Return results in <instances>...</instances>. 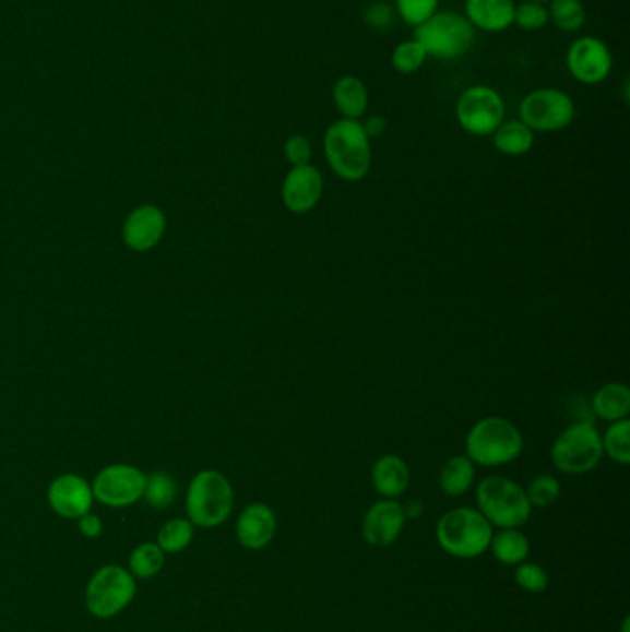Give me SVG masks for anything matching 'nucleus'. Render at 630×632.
<instances>
[{"instance_id":"obj_9","label":"nucleus","mask_w":630,"mask_h":632,"mask_svg":"<svg viewBox=\"0 0 630 632\" xmlns=\"http://www.w3.org/2000/svg\"><path fill=\"white\" fill-rule=\"evenodd\" d=\"M575 103L566 91L557 87L533 90L522 98L518 115L533 132H562L575 121Z\"/></svg>"},{"instance_id":"obj_31","label":"nucleus","mask_w":630,"mask_h":632,"mask_svg":"<svg viewBox=\"0 0 630 632\" xmlns=\"http://www.w3.org/2000/svg\"><path fill=\"white\" fill-rule=\"evenodd\" d=\"M525 494H527L528 503L533 509H546V506H551L555 501L560 498V482L557 477L547 476H536L531 479L527 488H525Z\"/></svg>"},{"instance_id":"obj_4","label":"nucleus","mask_w":630,"mask_h":632,"mask_svg":"<svg viewBox=\"0 0 630 632\" xmlns=\"http://www.w3.org/2000/svg\"><path fill=\"white\" fill-rule=\"evenodd\" d=\"M475 501L477 511L498 529H520L533 514L525 488L509 477H485L477 485Z\"/></svg>"},{"instance_id":"obj_34","label":"nucleus","mask_w":630,"mask_h":632,"mask_svg":"<svg viewBox=\"0 0 630 632\" xmlns=\"http://www.w3.org/2000/svg\"><path fill=\"white\" fill-rule=\"evenodd\" d=\"M514 579H516L518 586L528 594H542L549 586V575H547L546 570L538 564L527 562V560L518 564Z\"/></svg>"},{"instance_id":"obj_27","label":"nucleus","mask_w":630,"mask_h":632,"mask_svg":"<svg viewBox=\"0 0 630 632\" xmlns=\"http://www.w3.org/2000/svg\"><path fill=\"white\" fill-rule=\"evenodd\" d=\"M549 23L566 34H575L586 25V8L583 0H551L547 7Z\"/></svg>"},{"instance_id":"obj_17","label":"nucleus","mask_w":630,"mask_h":632,"mask_svg":"<svg viewBox=\"0 0 630 632\" xmlns=\"http://www.w3.org/2000/svg\"><path fill=\"white\" fill-rule=\"evenodd\" d=\"M167 229V218L156 205H141L128 215L124 228H122V239L133 252H148L156 248L165 236Z\"/></svg>"},{"instance_id":"obj_29","label":"nucleus","mask_w":630,"mask_h":632,"mask_svg":"<svg viewBox=\"0 0 630 632\" xmlns=\"http://www.w3.org/2000/svg\"><path fill=\"white\" fill-rule=\"evenodd\" d=\"M176 494H178V487L167 472H154L151 476H146L143 492L146 505H151L156 511H163L175 503Z\"/></svg>"},{"instance_id":"obj_39","label":"nucleus","mask_w":630,"mask_h":632,"mask_svg":"<svg viewBox=\"0 0 630 632\" xmlns=\"http://www.w3.org/2000/svg\"><path fill=\"white\" fill-rule=\"evenodd\" d=\"M403 512H405V518H418L421 505L418 501H408L407 505L403 506Z\"/></svg>"},{"instance_id":"obj_10","label":"nucleus","mask_w":630,"mask_h":632,"mask_svg":"<svg viewBox=\"0 0 630 632\" xmlns=\"http://www.w3.org/2000/svg\"><path fill=\"white\" fill-rule=\"evenodd\" d=\"M504 100L490 85H472L456 98V121L475 138H490L504 121Z\"/></svg>"},{"instance_id":"obj_36","label":"nucleus","mask_w":630,"mask_h":632,"mask_svg":"<svg viewBox=\"0 0 630 632\" xmlns=\"http://www.w3.org/2000/svg\"><path fill=\"white\" fill-rule=\"evenodd\" d=\"M79 524L80 535L90 538V540H95V538H100L104 533V522L100 516H96L93 512H87L84 516H80L76 520Z\"/></svg>"},{"instance_id":"obj_30","label":"nucleus","mask_w":630,"mask_h":632,"mask_svg":"<svg viewBox=\"0 0 630 632\" xmlns=\"http://www.w3.org/2000/svg\"><path fill=\"white\" fill-rule=\"evenodd\" d=\"M427 52L420 43L413 39L397 43L392 50L391 63L400 74H415L426 65Z\"/></svg>"},{"instance_id":"obj_5","label":"nucleus","mask_w":630,"mask_h":632,"mask_svg":"<svg viewBox=\"0 0 630 632\" xmlns=\"http://www.w3.org/2000/svg\"><path fill=\"white\" fill-rule=\"evenodd\" d=\"M437 542L456 559H477L492 542L494 527L477 509L456 506L445 512L437 524Z\"/></svg>"},{"instance_id":"obj_21","label":"nucleus","mask_w":630,"mask_h":632,"mask_svg":"<svg viewBox=\"0 0 630 632\" xmlns=\"http://www.w3.org/2000/svg\"><path fill=\"white\" fill-rule=\"evenodd\" d=\"M592 409L599 420L613 424L625 420L630 413V391L625 383H607L595 391Z\"/></svg>"},{"instance_id":"obj_24","label":"nucleus","mask_w":630,"mask_h":632,"mask_svg":"<svg viewBox=\"0 0 630 632\" xmlns=\"http://www.w3.org/2000/svg\"><path fill=\"white\" fill-rule=\"evenodd\" d=\"M488 551H492L494 557L504 567H518L527 560L531 544L520 529H501L492 536Z\"/></svg>"},{"instance_id":"obj_32","label":"nucleus","mask_w":630,"mask_h":632,"mask_svg":"<svg viewBox=\"0 0 630 632\" xmlns=\"http://www.w3.org/2000/svg\"><path fill=\"white\" fill-rule=\"evenodd\" d=\"M514 25L523 32L544 31L549 25V13L546 4L522 0L514 10Z\"/></svg>"},{"instance_id":"obj_22","label":"nucleus","mask_w":630,"mask_h":632,"mask_svg":"<svg viewBox=\"0 0 630 632\" xmlns=\"http://www.w3.org/2000/svg\"><path fill=\"white\" fill-rule=\"evenodd\" d=\"M490 138L496 151L509 157L525 156L535 146V132L520 119L501 122Z\"/></svg>"},{"instance_id":"obj_3","label":"nucleus","mask_w":630,"mask_h":632,"mask_svg":"<svg viewBox=\"0 0 630 632\" xmlns=\"http://www.w3.org/2000/svg\"><path fill=\"white\" fill-rule=\"evenodd\" d=\"M235 506V492L228 477L216 470H202L187 488V518L200 529L226 524Z\"/></svg>"},{"instance_id":"obj_1","label":"nucleus","mask_w":630,"mask_h":632,"mask_svg":"<svg viewBox=\"0 0 630 632\" xmlns=\"http://www.w3.org/2000/svg\"><path fill=\"white\" fill-rule=\"evenodd\" d=\"M325 162L341 180L360 181L372 169V139L360 121L338 119L324 133Z\"/></svg>"},{"instance_id":"obj_14","label":"nucleus","mask_w":630,"mask_h":632,"mask_svg":"<svg viewBox=\"0 0 630 632\" xmlns=\"http://www.w3.org/2000/svg\"><path fill=\"white\" fill-rule=\"evenodd\" d=\"M47 501L50 509L66 520H76L93 509L95 496L91 482L79 474H63L48 485Z\"/></svg>"},{"instance_id":"obj_33","label":"nucleus","mask_w":630,"mask_h":632,"mask_svg":"<svg viewBox=\"0 0 630 632\" xmlns=\"http://www.w3.org/2000/svg\"><path fill=\"white\" fill-rule=\"evenodd\" d=\"M440 0H396V13L403 23L408 26L424 25L439 12Z\"/></svg>"},{"instance_id":"obj_15","label":"nucleus","mask_w":630,"mask_h":632,"mask_svg":"<svg viewBox=\"0 0 630 632\" xmlns=\"http://www.w3.org/2000/svg\"><path fill=\"white\" fill-rule=\"evenodd\" d=\"M405 520L402 503L396 500L376 501L362 518L360 533L368 546L389 548L402 535Z\"/></svg>"},{"instance_id":"obj_37","label":"nucleus","mask_w":630,"mask_h":632,"mask_svg":"<svg viewBox=\"0 0 630 632\" xmlns=\"http://www.w3.org/2000/svg\"><path fill=\"white\" fill-rule=\"evenodd\" d=\"M392 10L391 8L379 2V4H373V7L367 10V23L373 28H387L389 23H391Z\"/></svg>"},{"instance_id":"obj_13","label":"nucleus","mask_w":630,"mask_h":632,"mask_svg":"<svg viewBox=\"0 0 630 632\" xmlns=\"http://www.w3.org/2000/svg\"><path fill=\"white\" fill-rule=\"evenodd\" d=\"M324 193V176L314 165L290 167L282 183V200L285 210L293 215H306L319 205Z\"/></svg>"},{"instance_id":"obj_11","label":"nucleus","mask_w":630,"mask_h":632,"mask_svg":"<svg viewBox=\"0 0 630 632\" xmlns=\"http://www.w3.org/2000/svg\"><path fill=\"white\" fill-rule=\"evenodd\" d=\"M146 476L132 464H111L91 485L95 501L109 509H127L143 500Z\"/></svg>"},{"instance_id":"obj_19","label":"nucleus","mask_w":630,"mask_h":632,"mask_svg":"<svg viewBox=\"0 0 630 632\" xmlns=\"http://www.w3.org/2000/svg\"><path fill=\"white\" fill-rule=\"evenodd\" d=\"M411 482L408 464L397 455H383L372 466V487L383 500H397Z\"/></svg>"},{"instance_id":"obj_7","label":"nucleus","mask_w":630,"mask_h":632,"mask_svg":"<svg viewBox=\"0 0 630 632\" xmlns=\"http://www.w3.org/2000/svg\"><path fill=\"white\" fill-rule=\"evenodd\" d=\"M551 464L566 476H583L594 472L603 458L599 429L594 421L571 424L552 442Z\"/></svg>"},{"instance_id":"obj_25","label":"nucleus","mask_w":630,"mask_h":632,"mask_svg":"<svg viewBox=\"0 0 630 632\" xmlns=\"http://www.w3.org/2000/svg\"><path fill=\"white\" fill-rule=\"evenodd\" d=\"M167 555L156 542H143L132 549L128 557V572L138 581H148L163 572Z\"/></svg>"},{"instance_id":"obj_20","label":"nucleus","mask_w":630,"mask_h":632,"mask_svg":"<svg viewBox=\"0 0 630 632\" xmlns=\"http://www.w3.org/2000/svg\"><path fill=\"white\" fill-rule=\"evenodd\" d=\"M331 95H333L336 111L343 119L360 121L367 115L370 95H368L367 84L359 76L344 74L336 80Z\"/></svg>"},{"instance_id":"obj_41","label":"nucleus","mask_w":630,"mask_h":632,"mask_svg":"<svg viewBox=\"0 0 630 632\" xmlns=\"http://www.w3.org/2000/svg\"><path fill=\"white\" fill-rule=\"evenodd\" d=\"M531 2H540V4H549L551 0H531Z\"/></svg>"},{"instance_id":"obj_2","label":"nucleus","mask_w":630,"mask_h":632,"mask_svg":"<svg viewBox=\"0 0 630 632\" xmlns=\"http://www.w3.org/2000/svg\"><path fill=\"white\" fill-rule=\"evenodd\" d=\"M525 440L520 429L503 416H487L475 421L466 434V457L483 468L514 463L522 455Z\"/></svg>"},{"instance_id":"obj_16","label":"nucleus","mask_w":630,"mask_h":632,"mask_svg":"<svg viewBox=\"0 0 630 632\" xmlns=\"http://www.w3.org/2000/svg\"><path fill=\"white\" fill-rule=\"evenodd\" d=\"M277 530L276 512L261 501L250 503L240 511L235 536L242 548L248 551H261L269 548Z\"/></svg>"},{"instance_id":"obj_38","label":"nucleus","mask_w":630,"mask_h":632,"mask_svg":"<svg viewBox=\"0 0 630 632\" xmlns=\"http://www.w3.org/2000/svg\"><path fill=\"white\" fill-rule=\"evenodd\" d=\"M360 124H362V130L370 139L381 138L387 132V128H389V122H387L383 115H368L365 121H360Z\"/></svg>"},{"instance_id":"obj_40","label":"nucleus","mask_w":630,"mask_h":632,"mask_svg":"<svg viewBox=\"0 0 630 632\" xmlns=\"http://www.w3.org/2000/svg\"><path fill=\"white\" fill-rule=\"evenodd\" d=\"M621 632H630V616H625Z\"/></svg>"},{"instance_id":"obj_12","label":"nucleus","mask_w":630,"mask_h":632,"mask_svg":"<svg viewBox=\"0 0 630 632\" xmlns=\"http://www.w3.org/2000/svg\"><path fill=\"white\" fill-rule=\"evenodd\" d=\"M566 67L571 79L579 84H603L613 73V50L599 37H576L566 52Z\"/></svg>"},{"instance_id":"obj_28","label":"nucleus","mask_w":630,"mask_h":632,"mask_svg":"<svg viewBox=\"0 0 630 632\" xmlns=\"http://www.w3.org/2000/svg\"><path fill=\"white\" fill-rule=\"evenodd\" d=\"M603 455H608L614 463L627 466L630 464V421H613L607 431L601 434Z\"/></svg>"},{"instance_id":"obj_23","label":"nucleus","mask_w":630,"mask_h":632,"mask_svg":"<svg viewBox=\"0 0 630 632\" xmlns=\"http://www.w3.org/2000/svg\"><path fill=\"white\" fill-rule=\"evenodd\" d=\"M475 464L466 455H453L439 474L440 490L450 498H459L474 487Z\"/></svg>"},{"instance_id":"obj_6","label":"nucleus","mask_w":630,"mask_h":632,"mask_svg":"<svg viewBox=\"0 0 630 632\" xmlns=\"http://www.w3.org/2000/svg\"><path fill=\"white\" fill-rule=\"evenodd\" d=\"M415 39L426 50L427 58L455 61L474 47L475 28L463 13L439 10L424 25L416 26Z\"/></svg>"},{"instance_id":"obj_35","label":"nucleus","mask_w":630,"mask_h":632,"mask_svg":"<svg viewBox=\"0 0 630 632\" xmlns=\"http://www.w3.org/2000/svg\"><path fill=\"white\" fill-rule=\"evenodd\" d=\"M283 156H285L290 167H298V165L311 163V141H309L306 135H301V133L290 135V138H287V141L283 143Z\"/></svg>"},{"instance_id":"obj_8","label":"nucleus","mask_w":630,"mask_h":632,"mask_svg":"<svg viewBox=\"0 0 630 632\" xmlns=\"http://www.w3.org/2000/svg\"><path fill=\"white\" fill-rule=\"evenodd\" d=\"M138 596V579L119 564L98 568L85 586V608L96 620H111Z\"/></svg>"},{"instance_id":"obj_26","label":"nucleus","mask_w":630,"mask_h":632,"mask_svg":"<svg viewBox=\"0 0 630 632\" xmlns=\"http://www.w3.org/2000/svg\"><path fill=\"white\" fill-rule=\"evenodd\" d=\"M194 525L189 518H173L165 522L159 527L156 536V544L163 549L165 555L183 553L191 548L194 540Z\"/></svg>"},{"instance_id":"obj_18","label":"nucleus","mask_w":630,"mask_h":632,"mask_svg":"<svg viewBox=\"0 0 630 632\" xmlns=\"http://www.w3.org/2000/svg\"><path fill=\"white\" fill-rule=\"evenodd\" d=\"M514 0H464V17L475 32L501 34L514 25Z\"/></svg>"}]
</instances>
